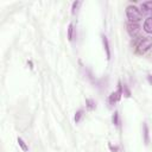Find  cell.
Here are the masks:
<instances>
[{"instance_id":"cell-7","label":"cell","mask_w":152,"mask_h":152,"mask_svg":"<svg viewBox=\"0 0 152 152\" xmlns=\"http://www.w3.org/2000/svg\"><path fill=\"white\" fill-rule=\"evenodd\" d=\"M18 141H19V144H20V145L23 146V148H24V150H27V147H26V146L24 145V141H23L21 139H18Z\"/></svg>"},{"instance_id":"cell-5","label":"cell","mask_w":152,"mask_h":152,"mask_svg":"<svg viewBox=\"0 0 152 152\" xmlns=\"http://www.w3.org/2000/svg\"><path fill=\"white\" fill-rule=\"evenodd\" d=\"M142 28L146 33H152V17H147L144 21Z\"/></svg>"},{"instance_id":"cell-2","label":"cell","mask_w":152,"mask_h":152,"mask_svg":"<svg viewBox=\"0 0 152 152\" xmlns=\"http://www.w3.org/2000/svg\"><path fill=\"white\" fill-rule=\"evenodd\" d=\"M152 48V37H140L138 44L135 45V52L142 55Z\"/></svg>"},{"instance_id":"cell-3","label":"cell","mask_w":152,"mask_h":152,"mask_svg":"<svg viewBox=\"0 0 152 152\" xmlns=\"http://www.w3.org/2000/svg\"><path fill=\"white\" fill-rule=\"evenodd\" d=\"M127 32L131 37H135L140 31V25L138 23H127Z\"/></svg>"},{"instance_id":"cell-6","label":"cell","mask_w":152,"mask_h":152,"mask_svg":"<svg viewBox=\"0 0 152 152\" xmlns=\"http://www.w3.org/2000/svg\"><path fill=\"white\" fill-rule=\"evenodd\" d=\"M71 33H72V24L69 25V39H70V40L72 39V34H71Z\"/></svg>"},{"instance_id":"cell-4","label":"cell","mask_w":152,"mask_h":152,"mask_svg":"<svg viewBox=\"0 0 152 152\" xmlns=\"http://www.w3.org/2000/svg\"><path fill=\"white\" fill-rule=\"evenodd\" d=\"M140 11L142 14H151L152 13V1H145L140 6Z\"/></svg>"},{"instance_id":"cell-1","label":"cell","mask_w":152,"mask_h":152,"mask_svg":"<svg viewBox=\"0 0 152 152\" xmlns=\"http://www.w3.org/2000/svg\"><path fill=\"white\" fill-rule=\"evenodd\" d=\"M126 15L129 23H138L142 18L141 11L137 6H133V5H129L126 7Z\"/></svg>"}]
</instances>
